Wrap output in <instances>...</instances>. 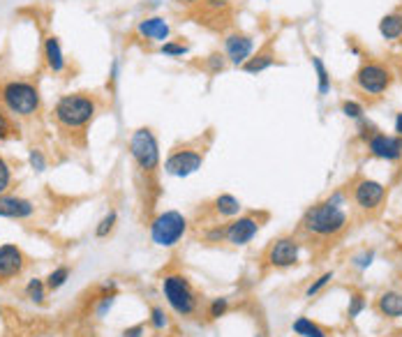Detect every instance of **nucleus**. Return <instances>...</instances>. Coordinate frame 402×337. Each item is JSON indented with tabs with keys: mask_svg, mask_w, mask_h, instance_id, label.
<instances>
[{
	"mask_svg": "<svg viewBox=\"0 0 402 337\" xmlns=\"http://www.w3.org/2000/svg\"><path fill=\"white\" fill-rule=\"evenodd\" d=\"M391 84H393V74L391 69L379 63H366L356 72V86L368 95H381L386 93Z\"/></svg>",
	"mask_w": 402,
	"mask_h": 337,
	"instance_id": "6e6552de",
	"label": "nucleus"
},
{
	"mask_svg": "<svg viewBox=\"0 0 402 337\" xmlns=\"http://www.w3.org/2000/svg\"><path fill=\"white\" fill-rule=\"evenodd\" d=\"M203 164V151L199 148H176L164 160V171L176 178H188L197 173Z\"/></svg>",
	"mask_w": 402,
	"mask_h": 337,
	"instance_id": "0eeeda50",
	"label": "nucleus"
},
{
	"mask_svg": "<svg viewBox=\"0 0 402 337\" xmlns=\"http://www.w3.org/2000/svg\"><path fill=\"white\" fill-rule=\"evenodd\" d=\"M0 100L12 116L28 118L40 109V91L28 81H9L0 91Z\"/></svg>",
	"mask_w": 402,
	"mask_h": 337,
	"instance_id": "20e7f679",
	"label": "nucleus"
},
{
	"mask_svg": "<svg viewBox=\"0 0 402 337\" xmlns=\"http://www.w3.org/2000/svg\"><path fill=\"white\" fill-rule=\"evenodd\" d=\"M136 33H139V37L149 39V42L164 44L171 35V26L162 16H146L139 21V26H136Z\"/></svg>",
	"mask_w": 402,
	"mask_h": 337,
	"instance_id": "dca6fc26",
	"label": "nucleus"
},
{
	"mask_svg": "<svg viewBox=\"0 0 402 337\" xmlns=\"http://www.w3.org/2000/svg\"><path fill=\"white\" fill-rule=\"evenodd\" d=\"M9 132H12V125H9L7 116L0 111V141H3L5 136H9Z\"/></svg>",
	"mask_w": 402,
	"mask_h": 337,
	"instance_id": "ea45409f",
	"label": "nucleus"
},
{
	"mask_svg": "<svg viewBox=\"0 0 402 337\" xmlns=\"http://www.w3.org/2000/svg\"><path fill=\"white\" fill-rule=\"evenodd\" d=\"M26 268V256L21 247L12 243L0 245V282H9L24 273Z\"/></svg>",
	"mask_w": 402,
	"mask_h": 337,
	"instance_id": "4468645a",
	"label": "nucleus"
},
{
	"mask_svg": "<svg viewBox=\"0 0 402 337\" xmlns=\"http://www.w3.org/2000/svg\"><path fill=\"white\" fill-rule=\"evenodd\" d=\"M342 114H345L347 118H351V121H361V118H363V106L358 102L347 100V102H342Z\"/></svg>",
	"mask_w": 402,
	"mask_h": 337,
	"instance_id": "e433bc0d",
	"label": "nucleus"
},
{
	"mask_svg": "<svg viewBox=\"0 0 402 337\" xmlns=\"http://www.w3.org/2000/svg\"><path fill=\"white\" fill-rule=\"evenodd\" d=\"M241 208H243L241 201L233 194H218L213 199V211L220 217H229V220H233V217H238Z\"/></svg>",
	"mask_w": 402,
	"mask_h": 337,
	"instance_id": "6ab92c4d",
	"label": "nucleus"
},
{
	"mask_svg": "<svg viewBox=\"0 0 402 337\" xmlns=\"http://www.w3.org/2000/svg\"><path fill=\"white\" fill-rule=\"evenodd\" d=\"M46 282L44 280H40V277H33V280H28V284H26V298L31 301V303H44V298H46Z\"/></svg>",
	"mask_w": 402,
	"mask_h": 337,
	"instance_id": "5701e85b",
	"label": "nucleus"
},
{
	"mask_svg": "<svg viewBox=\"0 0 402 337\" xmlns=\"http://www.w3.org/2000/svg\"><path fill=\"white\" fill-rule=\"evenodd\" d=\"M188 217L179 211H164L151 222V241L158 247H176L188 233Z\"/></svg>",
	"mask_w": 402,
	"mask_h": 337,
	"instance_id": "39448f33",
	"label": "nucleus"
},
{
	"mask_svg": "<svg viewBox=\"0 0 402 337\" xmlns=\"http://www.w3.org/2000/svg\"><path fill=\"white\" fill-rule=\"evenodd\" d=\"M111 79H119V61H114L111 65Z\"/></svg>",
	"mask_w": 402,
	"mask_h": 337,
	"instance_id": "37998d69",
	"label": "nucleus"
},
{
	"mask_svg": "<svg viewBox=\"0 0 402 337\" xmlns=\"http://www.w3.org/2000/svg\"><path fill=\"white\" fill-rule=\"evenodd\" d=\"M162 296L179 316H194L199 310L197 291L183 273H169L162 277Z\"/></svg>",
	"mask_w": 402,
	"mask_h": 337,
	"instance_id": "7ed1b4c3",
	"label": "nucleus"
},
{
	"mask_svg": "<svg viewBox=\"0 0 402 337\" xmlns=\"http://www.w3.org/2000/svg\"><path fill=\"white\" fill-rule=\"evenodd\" d=\"M259 229L261 224L254 215L233 217L229 224H224V243H229L231 247H245L257 238Z\"/></svg>",
	"mask_w": 402,
	"mask_h": 337,
	"instance_id": "9d476101",
	"label": "nucleus"
},
{
	"mask_svg": "<svg viewBox=\"0 0 402 337\" xmlns=\"http://www.w3.org/2000/svg\"><path fill=\"white\" fill-rule=\"evenodd\" d=\"M203 65L211 74H220V72H224V67H227V58H224L222 54H211L208 58H206Z\"/></svg>",
	"mask_w": 402,
	"mask_h": 337,
	"instance_id": "473e14b6",
	"label": "nucleus"
},
{
	"mask_svg": "<svg viewBox=\"0 0 402 337\" xmlns=\"http://www.w3.org/2000/svg\"><path fill=\"white\" fill-rule=\"evenodd\" d=\"M351 196H354V203L361 211H377L386 199V187L377 181H370V178H361L354 185Z\"/></svg>",
	"mask_w": 402,
	"mask_h": 337,
	"instance_id": "9b49d317",
	"label": "nucleus"
},
{
	"mask_svg": "<svg viewBox=\"0 0 402 337\" xmlns=\"http://www.w3.org/2000/svg\"><path fill=\"white\" fill-rule=\"evenodd\" d=\"M116 222H119V213L116 211H109L106 213L102 220H100V224L95 226V236L97 238H106L111 231H114V226H116Z\"/></svg>",
	"mask_w": 402,
	"mask_h": 337,
	"instance_id": "bb28decb",
	"label": "nucleus"
},
{
	"mask_svg": "<svg viewBox=\"0 0 402 337\" xmlns=\"http://www.w3.org/2000/svg\"><path fill=\"white\" fill-rule=\"evenodd\" d=\"M70 280V268L67 266H58V268H54L51 273H49L46 277V289L49 291H58L61 286H65V282Z\"/></svg>",
	"mask_w": 402,
	"mask_h": 337,
	"instance_id": "b1692460",
	"label": "nucleus"
},
{
	"mask_svg": "<svg viewBox=\"0 0 402 337\" xmlns=\"http://www.w3.org/2000/svg\"><path fill=\"white\" fill-rule=\"evenodd\" d=\"M291 331L296 333L298 337H328L326 333H323L321 326H317L315 321H310L308 316H298V319L291 323Z\"/></svg>",
	"mask_w": 402,
	"mask_h": 337,
	"instance_id": "4be33fe9",
	"label": "nucleus"
},
{
	"mask_svg": "<svg viewBox=\"0 0 402 337\" xmlns=\"http://www.w3.org/2000/svg\"><path fill=\"white\" fill-rule=\"evenodd\" d=\"M203 241L206 243H222L224 241V226L215 224V226H211V229H206L203 231Z\"/></svg>",
	"mask_w": 402,
	"mask_h": 337,
	"instance_id": "4c0bfd02",
	"label": "nucleus"
},
{
	"mask_svg": "<svg viewBox=\"0 0 402 337\" xmlns=\"http://www.w3.org/2000/svg\"><path fill=\"white\" fill-rule=\"evenodd\" d=\"M312 67H315V72H317L319 95H328V91H331V76H328V69H326V65L321 63L319 56H312Z\"/></svg>",
	"mask_w": 402,
	"mask_h": 337,
	"instance_id": "393cba45",
	"label": "nucleus"
},
{
	"mask_svg": "<svg viewBox=\"0 0 402 337\" xmlns=\"http://www.w3.org/2000/svg\"><path fill=\"white\" fill-rule=\"evenodd\" d=\"M368 151L372 157H379V160L386 162H396L402 157V136H391V134H381L375 132L368 139Z\"/></svg>",
	"mask_w": 402,
	"mask_h": 337,
	"instance_id": "ddd939ff",
	"label": "nucleus"
},
{
	"mask_svg": "<svg viewBox=\"0 0 402 337\" xmlns=\"http://www.w3.org/2000/svg\"><path fill=\"white\" fill-rule=\"evenodd\" d=\"M257 337H266V335H263V333H259V335H257Z\"/></svg>",
	"mask_w": 402,
	"mask_h": 337,
	"instance_id": "a18cd8bd",
	"label": "nucleus"
},
{
	"mask_svg": "<svg viewBox=\"0 0 402 337\" xmlns=\"http://www.w3.org/2000/svg\"><path fill=\"white\" fill-rule=\"evenodd\" d=\"M345 203H347L345 192H333L326 201L308 208L301 220V229L319 238L338 236L340 231H345V226L349 222V217L345 213Z\"/></svg>",
	"mask_w": 402,
	"mask_h": 337,
	"instance_id": "f257e3e1",
	"label": "nucleus"
},
{
	"mask_svg": "<svg viewBox=\"0 0 402 337\" xmlns=\"http://www.w3.org/2000/svg\"><path fill=\"white\" fill-rule=\"evenodd\" d=\"M35 213V203L24 199V196H9L0 194V217H9V220H28Z\"/></svg>",
	"mask_w": 402,
	"mask_h": 337,
	"instance_id": "2eb2a0df",
	"label": "nucleus"
},
{
	"mask_svg": "<svg viewBox=\"0 0 402 337\" xmlns=\"http://www.w3.org/2000/svg\"><path fill=\"white\" fill-rule=\"evenodd\" d=\"M254 51V39L243 33H231L224 37V58L233 67H243L252 58Z\"/></svg>",
	"mask_w": 402,
	"mask_h": 337,
	"instance_id": "f8f14e48",
	"label": "nucleus"
},
{
	"mask_svg": "<svg viewBox=\"0 0 402 337\" xmlns=\"http://www.w3.org/2000/svg\"><path fill=\"white\" fill-rule=\"evenodd\" d=\"M372 261H375V250H363L351 256V266H354L356 271H368Z\"/></svg>",
	"mask_w": 402,
	"mask_h": 337,
	"instance_id": "7c9ffc66",
	"label": "nucleus"
},
{
	"mask_svg": "<svg viewBox=\"0 0 402 337\" xmlns=\"http://www.w3.org/2000/svg\"><path fill=\"white\" fill-rule=\"evenodd\" d=\"M97 114V104L91 95L74 93V95H63L56 102L54 116L65 130H81L93 121Z\"/></svg>",
	"mask_w": 402,
	"mask_h": 337,
	"instance_id": "f03ea898",
	"label": "nucleus"
},
{
	"mask_svg": "<svg viewBox=\"0 0 402 337\" xmlns=\"http://www.w3.org/2000/svg\"><path fill=\"white\" fill-rule=\"evenodd\" d=\"M130 155L144 173H155L160 168V144L151 127H139L130 139Z\"/></svg>",
	"mask_w": 402,
	"mask_h": 337,
	"instance_id": "423d86ee",
	"label": "nucleus"
},
{
	"mask_svg": "<svg viewBox=\"0 0 402 337\" xmlns=\"http://www.w3.org/2000/svg\"><path fill=\"white\" fill-rule=\"evenodd\" d=\"M9 183H12V168L5 162V157H0V194L7 192Z\"/></svg>",
	"mask_w": 402,
	"mask_h": 337,
	"instance_id": "c9c22d12",
	"label": "nucleus"
},
{
	"mask_svg": "<svg viewBox=\"0 0 402 337\" xmlns=\"http://www.w3.org/2000/svg\"><path fill=\"white\" fill-rule=\"evenodd\" d=\"M28 162H31V166L35 168L37 173H42L46 168V157H44V153L40 151V148H33V151L28 153Z\"/></svg>",
	"mask_w": 402,
	"mask_h": 337,
	"instance_id": "f704fd0d",
	"label": "nucleus"
},
{
	"mask_svg": "<svg viewBox=\"0 0 402 337\" xmlns=\"http://www.w3.org/2000/svg\"><path fill=\"white\" fill-rule=\"evenodd\" d=\"M366 298H363V296L361 293H354V296H351V298H349V305H347V314H349V319H356V316L363 312V310H366Z\"/></svg>",
	"mask_w": 402,
	"mask_h": 337,
	"instance_id": "72a5a7b5",
	"label": "nucleus"
},
{
	"mask_svg": "<svg viewBox=\"0 0 402 337\" xmlns=\"http://www.w3.org/2000/svg\"><path fill=\"white\" fill-rule=\"evenodd\" d=\"M114 305H116V293H102L95 305V316L97 319H104V316L111 312Z\"/></svg>",
	"mask_w": 402,
	"mask_h": 337,
	"instance_id": "c85d7f7f",
	"label": "nucleus"
},
{
	"mask_svg": "<svg viewBox=\"0 0 402 337\" xmlns=\"http://www.w3.org/2000/svg\"><path fill=\"white\" fill-rule=\"evenodd\" d=\"M229 312V298H224V296H220V298H213L211 305H208V319H220V316H224Z\"/></svg>",
	"mask_w": 402,
	"mask_h": 337,
	"instance_id": "c756f323",
	"label": "nucleus"
},
{
	"mask_svg": "<svg viewBox=\"0 0 402 337\" xmlns=\"http://www.w3.org/2000/svg\"><path fill=\"white\" fill-rule=\"evenodd\" d=\"M179 5H194V3H199V0H176Z\"/></svg>",
	"mask_w": 402,
	"mask_h": 337,
	"instance_id": "c03bdc74",
	"label": "nucleus"
},
{
	"mask_svg": "<svg viewBox=\"0 0 402 337\" xmlns=\"http://www.w3.org/2000/svg\"><path fill=\"white\" fill-rule=\"evenodd\" d=\"M396 132H398V136H402V114L396 116Z\"/></svg>",
	"mask_w": 402,
	"mask_h": 337,
	"instance_id": "79ce46f5",
	"label": "nucleus"
},
{
	"mask_svg": "<svg viewBox=\"0 0 402 337\" xmlns=\"http://www.w3.org/2000/svg\"><path fill=\"white\" fill-rule=\"evenodd\" d=\"M231 0H206V7H211V9H224V7H229Z\"/></svg>",
	"mask_w": 402,
	"mask_h": 337,
	"instance_id": "a19ab883",
	"label": "nucleus"
},
{
	"mask_svg": "<svg viewBox=\"0 0 402 337\" xmlns=\"http://www.w3.org/2000/svg\"><path fill=\"white\" fill-rule=\"evenodd\" d=\"M149 323H151V328L158 331V333H162V331L169 328V314L164 312V307H160V305H153V307H151Z\"/></svg>",
	"mask_w": 402,
	"mask_h": 337,
	"instance_id": "a878e982",
	"label": "nucleus"
},
{
	"mask_svg": "<svg viewBox=\"0 0 402 337\" xmlns=\"http://www.w3.org/2000/svg\"><path fill=\"white\" fill-rule=\"evenodd\" d=\"M377 312L386 319H402V291H384L377 298Z\"/></svg>",
	"mask_w": 402,
	"mask_h": 337,
	"instance_id": "f3484780",
	"label": "nucleus"
},
{
	"mask_svg": "<svg viewBox=\"0 0 402 337\" xmlns=\"http://www.w3.org/2000/svg\"><path fill=\"white\" fill-rule=\"evenodd\" d=\"M333 277H336L333 273H323L321 277H317V280L312 282L308 289H306V298H315L319 291H323V286H328V284L333 282Z\"/></svg>",
	"mask_w": 402,
	"mask_h": 337,
	"instance_id": "2f4dec72",
	"label": "nucleus"
},
{
	"mask_svg": "<svg viewBox=\"0 0 402 337\" xmlns=\"http://www.w3.org/2000/svg\"><path fill=\"white\" fill-rule=\"evenodd\" d=\"M160 54L166 56V58H183L190 54V46L183 44V42H164L160 46Z\"/></svg>",
	"mask_w": 402,
	"mask_h": 337,
	"instance_id": "cd10ccee",
	"label": "nucleus"
},
{
	"mask_svg": "<svg viewBox=\"0 0 402 337\" xmlns=\"http://www.w3.org/2000/svg\"><path fill=\"white\" fill-rule=\"evenodd\" d=\"M276 65V56H273L271 51H261L257 56H252L248 63L243 65V72H248V74H261V72H266L268 67Z\"/></svg>",
	"mask_w": 402,
	"mask_h": 337,
	"instance_id": "412c9836",
	"label": "nucleus"
},
{
	"mask_svg": "<svg viewBox=\"0 0 402 337\" xmlns=\"http://www.w3.org/2000/svg\"><path fill=\"white\" fill-rule=\"evenodd\" d=\"M301 259V243L293 236H282L276 243H271L266 250V261L273 268H291Z\"/></svg>",
	"mask_w": 402,
	"mask_h": 337,
	"instance_id": "1a4fd4ad",
	"label": "nucleus"
},
{
	"mask_svg": "<svg viewBox=\"0 0 402 337\" xmlns=\"http://www.w3.org/2000/svg\"><path fill=\"white\" fill-rule=\"evenodd\" d=\"M379 33L384 39H400L402 37V14H386L379 21Z\"/></svg>",
	"mask_w": 402,
	"mask_h": 337,
	"instance_id": "aec40b11",
	"label": "nucleus"
},
{
	"mask_svg": "<svg viewBox=\"0 0 402 337\" xmlns=\"http://www.w3.org/2000/svg\"><path fill=\"white\" fill-rule=\"evenodd\" d=\"M146 335V326L144 323H136L132 328H125L121 337H144Z\"/></svg>",
	"mask_w": 402,
	"mask_h": 337,
	"instance_id": "58836bf2",
	"label": "nucleus"
},
{
	"mask_svg": "<svg viewBox=\"0 0 402 337\" xmlns=\"http://www.w3.org/2000/svg\"><path fill=\"white\" fill-rule=\"evenodd\" d=\"M44 61L49 65V69L56 74H61L65 69V56H63V49H61V42H58V37H46L44 42Z\"/></svg>",
	"mask_w": 402,
	"mask_h": 337,
	"instance_id": "a211bd4d",
	"label": "nucleus"
}]
</instances>
